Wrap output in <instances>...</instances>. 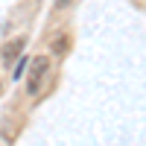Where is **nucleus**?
<instances>
[{
	"label": "nucleus",
	"mask_w": 146,
	"mask_h": 146,
	"mask_svg": "<svg viewBox=\"0 0 146 146\" xmlns=\"http://www.w3.org/2000/svg\"><path fill=\"white\" fill-rule=\"evenodd\" d=\"M47 70H50V58H47V56H38V58L32 62V67H29V82H27V91H29V94H35V91L41 88V79H44Z\"/></svg>",
	"instance_id": "1"
},
{
	"label": "nucleus",
	"mask_w": 146,
	"mask_h": 146,
	"mask_svg": "<svg viewBox=\"0 0 146 146\" xmlns=\"http://www.w3.org/2000/svg\"><path fill=\"white\" fill-rule=\"evenodd\" d=\"M27 47V38H15V41H9L6 47H3V62L12 67V62H18V56H21V50Z\"/></svg>",
	"instance_id": "2"
},
{
	"label": "nucleus",
	"mask_w": 146,
	"mask_h": 146,
	"mask_svg": "<svg viewBox=\"0 0 146 146\" xmlns=\"http://www.w3.org/2000/svg\"><path fill=\"white\" fill-rule=\"evenodd\" d=\"M23 67H27V58H18V67H15V76H21Z\"/></svg>",
	"instance_id": "3"
},
{
	"label": "nucleus",
	"mask_w": 146,
	"mask_h": 146,
	"mask_svg": "<svg viewBox=\"0 0 146 146\" xmlns=\"http://www.w3.org/2000/svg\"><path fill=\"white\" fill-rule=\"evenodd\" d=\"M67 3H70V0H58V6H67Z\"/></svg>",
	"instance_id": "4"
}]
</instances>
